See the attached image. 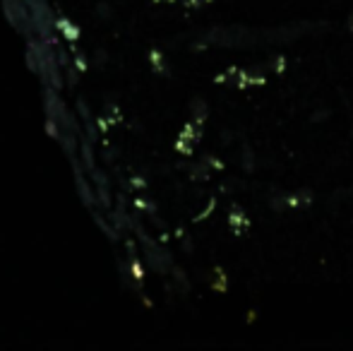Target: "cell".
<instances>
[{"label": "cell", "instance_id": "6da1fadb", "mask_svg": "<svg viewBox=\"0 0 353 351\" xmlns=\"http://www.w3.org/2000/svg\"><path fill=\"white\" fill-rule=\"evenodd\" d=\"M349 29L353 32V14H351V19H349Z\"/></svg>", "mask_w": 353, "mask_h": 351}]
</instances>
